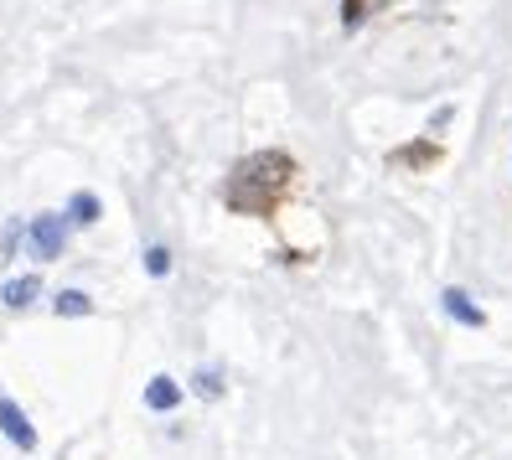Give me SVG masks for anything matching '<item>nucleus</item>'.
<instances>
[{
  "label": "nucleus",
  "instance_id": "obj_1",
  "mask_svg": "<svg viewBox=\"0 0 512 460\" xmlns=\"http://www.w3.org/2000/svg\"><path fill=\"white\" fill-rule=\"evenodd\" d=\"M26 249H32V259L52 264V259H63L68 254V223L57 218V212H42V218L26 223Z\"/></svg>",
  "mask_w": 512,
  "mask_h": 460
},
{
  "label": "nucleus",
  "instance_id": "obj_2",
  "mask_svg": "<svg viewBox=\"0 0 512 460\" xmlns=\"http://www.w3.org/2000/svg\"><path fill=\"white\" fill-rule=\"evenodd\" d=\"M0 435H6V440H11V450H21V455H32V450L42 445L37 424L26 419V409L16 404V398H6V393H0Z\"/></svg>",
  "mask_w": 512,
  "mask_h": 460
},
{
  "label": "nucleus",
  "instance_id": "obj_3",
  "mask_svg": "<svg viewBox=\"0 0 512 460\" xmlns=\"http://www.w3.org/2000/svg\"><path fill=\"white\" fill-rule=\"evenodd\" d=\"M42 295H47L42 290V274H16V280L0 285V305H6V311H32Z\"/></svg>",
  "mask_w": 512,
  "mask_h": 460
},
{
  "label": "nucleus",
  "instance_id": "obj_4",
  "mask_svg": "<svg viewBox=\"0 0 512 460\" xmlns=\"http://www.w3.org/2000/svg\"><path fill=\"white\" fill-rule=\"evenodd\" d=\"M440 305H445V316H450V321H461V326H471V331H476V326H487V311H481V305H476L466 290H445Z\"/></svg>",
  "mask_w": 512,
  "mask_h": 460
},
{
  "label": "nucleus",
  "instance_id": "obj_5",
  "mask_svg": "<svg viewBox=\"0 0 512 460\" xmlns=\"http://www.w3.org/2000/svg\"><path fill=\"white\" fill-rule=\"evenodd\" d=\"M176 404H182V383H176V378L161 373V378L145 383V409H150V414H171Z\"/></svg>",
  "mask_w": 512,
  "mask_h": 460
},
{
  "label": "nucleus",
  "instance_id": "obj_6",
  "mask_svg": "<svg viewBox=\"0 0 512 460\" xmlns=\"http://www.w3.org/2000/svg\"><path fill=\"white\" fill-rule=\"evenodd\" d=\"M52 311L63 316V321H78V316L94 311V295L78 290V285H68V290H57V295H52Z\"/></svg>",
  "mask_w": 512,
  "mask_h": 460
},
{
  "label": "nucleus",
  "instance_id": "obj_7",
  "mask_svg": "<svg viewBox=\"0 0 512 460\" xmlns=\"http://www.w3.org/2000/svg\"><path fill=\"white\" fill-rule=\"evenodd\" d=\"M104 218V202L94 192H73L68 197V223H83V228H94Z\"/></svg>",
  "mask_w": 512,
  "mask_h": 460
},
{
  "label": "nucleus",
  "instance_id": "obj_8",
  "mask_svg": "<svg viewBox=\"0 0 512 460\" xmlns=\"http://www.w3.org/2000/svg\"><path fill=\"white\" fill-rule=\"evenodd\" d=\"M223 373H218V367H197V373H192V393L202 398V404H213V398H223Z\"/></svg>",
  "mask_w": 512,
  "mask_h": 460
},
{
  "label": "nucleus",
  "instance_id": "obj_9",
  "mask_svg": "<svg viewBox=\"0 0 512 460\" xmlns=\"http://www.w3.org/2000/svg\"><path fill=\"white\" fill-rule=\"evenodd\" d=\"M145 274H150V280H166V274H171V249H166V243H150V249H145Z\"/></svg>",
  "mask_w": 512,
  "mask_h": 460
},
{
  "label": "nucleus",
  "instance_id": "obj_10",
  "mask_svg": "<svg viewBox=\"0 0 512 460\" xmlns=\"http://www.w3.org/2000/svg\"><path fill=\"white\" fill-rule=\"evenodd\" d=\"M21 233H26V223H6V233H0V264L16 259V249H21Z\"/></svg>",
  "mask_w": 512,
  "mask_h": 460
}]
</instances>
